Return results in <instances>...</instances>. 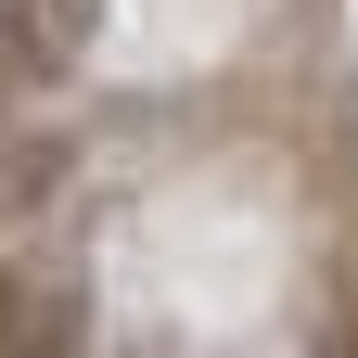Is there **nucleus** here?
Segmentation results:
<instances>
[{
	"label": "nucleus",
	"instance_id": "f257e3e1",
	"mask_svg": "<svg viewBox=\"0 0 358 358\" xmlns=\"http://www.w3.org/2000/svg\"><path fill=\"white\" fill-rule=\"evenodd\" d=\"M52 179H64V141H13V154H0V231L52 205Z\"/></svg>",
	"mask_w": 358,
	"mask_h": 358
},
{
	"label": "nucleus",
	"instance_id": "f03ea898",
	"mask_svg": "<svg viewBox=\"0 0 358 358\" xmlns=\"http://www.w3.org/2000/svg\"><path fill=\"white\" fill-rule=\"evenodd\" d=\"M52 333H64V307H38V282L0 268V358H26V345H52Z\"/></svg>",
	"mask_w": 358,
	"mask_h": 358
}]
</instances>
